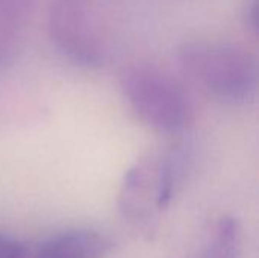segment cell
<instances>
[{
  "instance_id": "cell-8",
  "label": "cell",
  "mask_w": 259,
  "mask_h": 258,
  "mask_svg": "<svg viewBox=\"0 0 259 258\" xmlns=\"http://www.w3.org/2000/svg\"><path fill=\"white\" fill-rule=\"evenodd\" d=\"M29 249L20 240L0 233V258H27Z\"/></svg>"
},
{
  "instance_id": "cell-3",
  "label": "cell",
  "mask_w": 259,
  "mask_h": 258,
  "mask_svg": "<svg viewBox=\"0 0 259 258\" xmlns=\"http://www.w3.org/2000/svg\"><path fill=\"white\" fill-rule=\"evenodd\" d=\"M99 0H55L49 33L59 53L76 65L100 67L106 58Z\"/></svg>"
},
{
  "instance_id": "cell-6",
  "label": "cell",
  "mask_w": 259,
  "mask_h": 258,
  "mask_svg": "<svg viewBox=\"0 0 259 258\" xmlns=\"http://www.w3.org/2000/svg\"><path fill=\"white\" fill-rule=\"evenodd\" d=\"M30 6L32 0H0V67L14 56Z\"/></svg>"
},
{
  "instance_id": "cell-4",
  "label": "cell",
  "mask_w": 259,
  "mask_h": 258,
  "mask_svg": "<svg viewBox=\"0 0 259 258\" xmlns=\"http://www.w3.org/2000/svg\"><path fill=\"white\" fill-rule=\"evenodd\" d=\"M118 207L124 217L141 222L156 208V161L137 163L124 176ZM158 210V208H156Z\"/></svg>"
},
{
  "instance_id": "cell-2",
  "label": "cell",
  "mask_w": 259,
  "mask_h": 258,
  "mask_svg": "<svg viewBox=\"0 0 259 258\" xmlns=\"http://www.w3.org/2000/svg\"><path fill=\"white\" fill-rule=\"evenodd\" d=\"M121 90L134 113L149 126L176 132L193 116L184 87L168 73L150 65H132L121 76Z\"/></svg>"
},
{
  "instance_id": "cell-1",
  "label": "cell",
  "mask_w": 259,
  "mask_h": 258,
  "mask_svg": "<svg viewBox=\"0 0 259 258\" xmlns=\"http://www.w3.org/2000/svg\"><path fill=\"white\" fill-rule=\"evenodd\" d=\"M176 61L193 82L222 102L249 105L256 100L258 59L240 44L205 38L185 40L176 50Z\"/></svg>"
},
{
  "instance_id": "cell-5",
  "label": "cell",
  "mask_w": 259,
  "mask_h": 258,
  "mask_svg": "<svg viewBox=\"0 0 259 258\" xmlns=\"http://www.w3.org/2000/svg\"><path fill=\"white\" fill-rule=\"evenodd\" d=\"M111 248V240L97 231L68 230L44 240L35 258H102Z\"/></svg>"
},
{
  "instance_id": "cell-9",
  "label": "cell",
  "mask_w": 259,
  "mask_h": 258,
  "mask_svg": "<svg viewBox=\"0 0 259 258\" xmlns=\"http://www.w3.org/2000/svg\"><path fill=\"white\" fill-rule=\"evenodd\" d=\"M258 3L256 0H244L243 8H241V17L244 21V26L249 32H252L253 35H256V26H258V20H256V14H258Z\"/></svg>"
},
{
  "instance_id": "cell-7",
  "label": "cell",
  "mask_w": 259,
  "mask_h": 258,
  "mask_svg": "<svg viewBox=\"0 0 259 258\" xmlns=\"http://www.w3.org/2000/svg\"><path fill=\"white\" fill-rule=\"evenodd\" d=\"M243 233L235 217H222L214 227L199 258H240Z\"/></svg>"
}]
</instances>
